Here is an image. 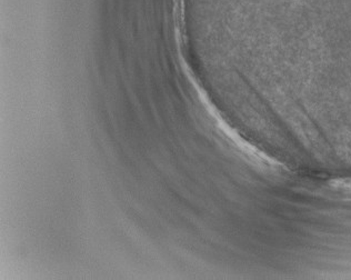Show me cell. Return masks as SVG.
Segmentation results:
<instances>
[{"mask_svg":"<svg viewBox=\"0 0 351 280\" xmlns=\"http://www.w3.org/2000/svg\"><path fill=\"white\" fill-rule=\"evenodd\" d=\"M331 187L343 193L351 194V179H338L331 183Z\"/></svg>","mask_w":351,"mask_h":280,"instance_id":"obj_1","label":"cell"}]
</instances>
